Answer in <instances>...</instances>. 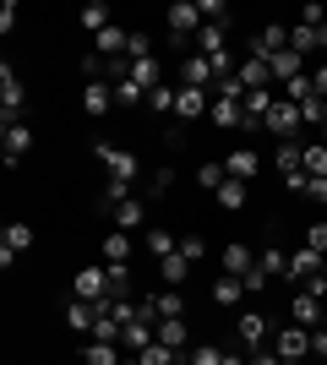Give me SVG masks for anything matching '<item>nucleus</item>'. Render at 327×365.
Returning <instances> with one entry per match:
<instances>
[{
	"mask_svg": "<svg viewBox=\"0 0 327 365\" xmlns=\"http://www.w3.org/2000/svg\"><path fill=\"white\" fill-rule=\"evenodd\" d=\"M22 109H28V88H22V76H16L11 66H0V115H6V125L22 120Z\"/></svg>",
	"mask_w": 327,
	"mask_h": 365,
	"instance_id": "f257e3e1",
	"label": "nucleus"
},
{
	"mask_svg": "<svg viewBox=\"0 0 327 365\" xmlns=\"http://www.w3.org/2000/svg\"><path fill=\"white\" fill-rule=\"evenodd\" d=\"M164 22H170L175 44H186V38H197V28H202V11H197V0H175L170 11H164Z\"/></svg>",
	"mask_w": 327,
	"mask_h": 365,
	"instance_id": "f03ea898",
	"label": "nucleus"
},
{
	"mask_svg": "<svg viewBox=\"0 0 327 365\" xmlns=\"http://www.w3.org/2000/svg\"><path fill=\"white\" fill-rule=\"evenodd\" d=\"M71 300H88V305L109 300V267H82L77 284H71Z\"/></svg>",
	"mask_w": 327,
	"mask_h": 365,
	"instance_id": "7ed1b4c3",
	"label": "nucleus"
},
{
	"mask_svg": "<svg viewBox=\"0 0 327 365\" xmlns=\"http://www.w3.org/2000/svg\"><path fill=\"white\" fill-rule=\"evenodd\" d=\"M300 104H289V98H279V104L267 109V131H273V137L279 142H295V131H300Z\"/></svg>",
	"mask_w": 327,
	"mask_h": 365,
	"instance_id": "20e7f679",
	"label": "nucleus"
},
{
	"mask_svg": "<svg viewBox=\"0 0 327 365\" xmlns=\"http://www.w3.org/2000/svg\"><path fill=\"white\" fill-rule=\"evenodd\" d=\"M93 153H98V158H104V169H109V180H125V185H131V180H137V158H131V153H120V148H109V142H93Z\"/></svg>",
	"mask_w": 327,
	"mask_h": 365,
	"instance_id": "39448f33",
	"label": "nucleus"
},
{
	"mask_svg": "<svg viewBox=\"0 0 327 365\" xmlns=\"http://www.w3.org/2000/svg\"><path fill=\"white\" fill-rule=\"evenodd\" d=\"M175 115H180V120L213 115V93H207V88H186V82H180V93H175Z\"/></svg>",
	"mask_w": 327,
	"mask_h": 365,
	"instance_id": "423d86ee",
	"label": "nucleus"
},
{
	"mask_svg": "<svg viewBox=\"0 0 327 365\" xmlns=\"http://www.w3.org/2000/svg\"><path fill=\"white\" fill-rule=\"evenodd\" d=\"M229 22H202V28H197V55H207V61H213V55H229Z\"/></svg>",
	"mask_w": 327,
	"mask_h": 365,
	"instance_id": "0eeeda50",
	"label": "nucleus"
},
{
	"mask_svg": "<svg viewBox=\"0 0 327 365\" xmlns=\"http://www.w3.org/2000/svg\"><path fill=\"white\" fill-rule=\"evenodd\" d=\"M125 49H131V33H125L120 22H109V28L98 33V49H93V55H104V61H125Z\"/></svg>",
	"mask_w": 327,
	"mask_h": 365,
	"instance_id": "6e6552de",
	"label": "nucleus"
},
{
	"mask_svg": "<svg viewBox=\"0 0 327 365\" xmlns=\"http://www.w3.org/2000/svg\"><path fill=\"white\" fill-rule=\"evenodd\" d=\"M234 327H240V344H246V349H262V344H267V317H262V311H240Z\"/></svg>",
	"mask_w": 327,
	"mask_h": 365,
	"instance_id": "1a4fd4ad",
	"label": "nucleus"
},
{
	"mask_svg": "<svg viewBox=\"0 0 327 365\" xmlns=\"http://www.w3.org/2000/svg\"><path fill=\"white\" fill-rule=\"evenodd\" d=\"M279 354H284V360H306V354H311V327H300V322H295V327H284V333H279Z\"/></svg>",
	"mask_w": 327,
	"mask_h": 365,
	"instance_id": "9d476101",
	"label": "nucleus"
},
{
	"mask_svg": "<svg viewBox=\"0 0 327 365\" xmlns=\"http://www.w3.org/2000/svg\"><path fill=\"white\" fill-rule=\"evenodd\" d=\"M256 169H262V158H256V153H251V148H234L229 164H224V175H229V180H240V185H251V180H256Z\"/></svg>",
	"mask_w": 327,
	"mask_h": 365,
	"instance_id": "9b49d317",
	"label": "nucleus"
},
{
	"mask_svg": "<svg viewBox=\"0 0 327 365\" xmlns=\"http://www.w3.org/2000/svg\"><path fill=\"white\" fill-rule=\"evenodd\" d=\"M28 245H33V229L28 224H6V235H0V262L11 267V257H22Z\"/></svg>",
	"mask_w": 327,
	"mask_h": 365,
	"instance_id": "f8f14e48",
	"label": "nucleus"
},
{
	"mask_svg": "<svg viewBox=\"0 0 327 365\" xmlns=\"http://www.w3.org/2000/svg\"><path fill=\"white\" fill-rule=\"evenodd\" d=\"M218 262H224V273H229V278H246L251 267H256L251 245H240V240H229V245H224V257H218Z\"/></svg>",
	"mask_w": 327,
	"mask_h": 365,
	"instance_id": "ddd939ff",
	"label": "nucleus"
},
{
	"mask_svg": "<svg viewBox=\"0 0 327 365\" xmlns=\"http://www.w3.org/2000/svg\"><path fill=\"white\" fill-rule=\"evenodd\" d=\"M322 305H327V300H316L311 289H300V294H295V305H289V317H295L300 327H322Z\"/></svg>",
	"mask_w": 327,
	"mask_h": 365,
	"instance_id": "4468645a",
	"label": "nucleus"
},
{
	"mask_svg": "<svg viewBox=\"0 0 327 365\" xmlns=\"http://www.w3.org/2000/svg\"><path fill=\"white\" fill-rule=\"evenodd\" d=\"M82 109H88V115H109V109H115V88H109V82H88V88H82Z\"/></svg>",
	"mask_w": 327,
	"mask_h": 365,
	"instance_id": "2eb2a0df",
	"label": "nucleus"
},
{
	"mask_svg": "<svg viewBox=\"0 0 327 365\" xmlns=\"http://www.w3.org/2000/svg\"><path fill=\"white\" fill-rule=\"evenodd\" d=\"M234 76H240V88H246V93H256V88H267V82H273V66H267V61H256V55H246Z\"/></svg>",
	"mask_w": 327,
	"mask_h": 365,
	"instance_id": "dca6fc26",
	"label": "nucleus"
},
{
	"mask_svg": "<svg viewBox=\"0 0 327 365\" xmlns=\"http://www.w3.org/2000/svg\"><path fill=\"white\" fill-rule=\"evenodd\" d=\"M28 148H33V125L28 120H11V125H6V164L16 169V158H22Z\"/></svg>",
	"mask_w": 327,
	"mask_h": 365,
	"instance_id": "f3484780",
	"label": "nucleus"
},
{
	"mask_svg": "<svg viewBox=\"0 0 327 365\" xmlns=\"http://www.w3.org/2000/svg\"><path fill=\"white\" fill-rule=\"evenodd\" d=\"M267 66H273V82H295V76H306V55H295V49H279Z\"/></svg>",
	"mask_w": 327,
	"mask_h": 365,
	"instance_id": "a211bd4d",
	"label": "nucleus"
},
{
	"mask_svg": "<svg viewBox=\"0 0 327 365\" xmlns=\"http://www.w3.org/2000/svg\"><path fill=\"white\" fill-rule=\"evenodd\" d=\"M289 278H300V284H311V278H322V257H316L311 245L289 257Z\"/></svg>",
	"mask_w": 327,
	"mask_h": 365,
	"instance_id": "6ab92c4d",
	"label": "nucleus"
},
{
	"mask_svg": "<svg viewBox=\"0 0 327 365\" xmlns=\"http://www.w3.org/2000/svg\"><path fill=\"white\" fill-rule=\"evenodd\" d=\"M186 88H218V76H213V61L207 55H191L186 61V76H180Z\"/></svg>",
	"mask_w": 327,
	"mask_h": 365,
	"instance_id": "aec40b11",
	"label": "nucleus"
},
{
	"mask_svg": "<svg viewBox=\"0 0 327 365\" xmlns=\"http://www.w3.org/2000/svg\"><path fill=\"white\" fill-rule=\"evenodd\" d=\"M104 267H131V240H125V229L104 235Z\"/></svg>",
	"mask_w": 327,
	"mask_h": 365,
	"instance_id": "412c9836",
	"label": "nucleus"
},
{
	"mask_svg": "<svg viewBox=\"0 0 327 365\" xmlns=\"http://www.w3.org/2000/svg\"><path fill=\"white\" fill-rule=\"evenodd\" d=\"M207 120L224 125V131H229V125H246V104H234V98H213V115H207Z\"/></svg>",
	"mask_w": 327,
	"mask_h": 365,
	"instance_id": "4be33fe9",
	"label": "nucleus"
},
{
	"mask_svg": "<svg viewBox=\"0 0 327 365\" xmlns=\"http://www.w3.org/2000/svg\"><path fill=\"white\" fill-rule=\"evenodd\" d=\"M93 322H98V305H88V300H71V305H66V327L93 333Z\"/></svg>",
	"mask_w": 327,
	"mask_h": 365,
	"instance_id": "5701e85b",
	"label": "nucleus"
},
{
	"mask_svg": "<svg viewBox=\"0 0 327 365\" xmlns=\"http://www.w3.org/2000/svg\"><path fill=\"white\" fill-rule=\"evenodd\" d=\"M158 344H164V349H186V317H170V322H158Z\"/></svg>",
	"mask_w": 327,
	"mask_h": 365,
	"instance_id": "b1692460",
	"label": "nucleus"
},
{
	"mask_svg": "<svg viewBox=\"0 0 327 365\" xmlns=\"http://www.w3.org/2000/svg\"><path fill=\"white\" fill-rule=\"evenodd\" d=\"M186 273H191V262L180 257V251H170V257L158 262V278H164V284H170V289H175V284H186Z\"/></svg>",
	"mask_w": 327,
	"mask_h": 365,
	"instance_id": "393cba45",
	"label": "nucleus"
},
{
	"mask_svg": "<svg viewBox=\"0 0 327 365\" xmlns=\"http://www.w3.org/2000/svg\"><path fill=\"white\" fill-rule=\"evenodd\" d=\"M158 311V322H170V317H186V300H180V289H164V294H147Z\"/></svg>",
	"mask_w": 327,
	"mask_h": 365,
	"instance_id": "a878e982",
	"label": "nucleus"
},
{
	"mask_svg": "<svg viewBox=\"0 0 327 365\" xmlns=\"http://www.w3.org/2000/svg\"><path fill=\"white\" fill-rule=\"evenodd\" d=\"M77 22H82V28H88V33H93V38H98V33L109 28V6H104V0H88V6H82V16H77Z\"/></svg>",
	"mask_w": 327,
	"mask_h": 365,
	"instance_id": "bb28decb",
	"label": "nucleus"
},
{
	"mask_svg": "<svg viewBox=\"0 0 327 365\" xmlns=\"http://www.w3.org/2000/svg\"><path fill=\"white\" fill-rule=\"evenodd\" d=\"M284 98H289V104H311L316 98V76L306 71V76H295V82H284Z\"/></svg>",
	"mask_w": 327,
	"mask_h": 365,
	"instance_id": "cd10ccee",
	"label": "nucleus"
},
{
	"mask_svg": "<svg viewBox=\"0 0 327 365\" xmlns=\"http://www.w3.org/2000/svg\"><path fill=\"white\" fill-rule=\"evenodd\" d=\"M213 202L224 207V213H234V207H246V185H240V180H224V185L213 191Z\"/></svg>",
	"mask_w": 327,
	"mask_h": 365,
	"instance_id": "c85d7f7f",
	"label": "nucleus"
},
{
	"mask_svg": "<svg viewBox=\"0 0 327 365\" xmlns=\"http://www.w3.org/2000/svg\"><path fill=\"white\" fill-rule=\"evenodd\" d=\"M256 267H262V273H267V278H289V257H284L279 245H267L262 257H256Z\"/></svg>",
	"mask_w": 327,
	"mask_h": 365,
	"instance_id": "c756f323",
	"label": "nucleus"
},
{
	"mask_svg": "<svg viewBox=\"0 0 327 365\" xmlns=\"http://www.w3.org/2000/svg\"><path fill=\"white\" fill-rule=\"evenodd\" d=\"M213 300H218V305H240V300H246V284L224 273V278H218V284H213Z\"/></svg>",
	"mask_w": 327,
	"mask_h": 365,
	"instance_id": "7c9ffc66",
	"label": "nucleus"
},
{
	"mask_svg": "<svg viewBox=\"0 0 327 365\" xmlns=\"http://www.w3.org/2000/svg\"><path fill=\"white\" fill-rule=\"evenodd\" d=\"M120 202H131V185H125V180H104V191H98V207H104V213H115Z\"/></svg>",
	"mask_w": 327,
	"mask_h": 365,
	"instance_id": "2f4dec72",
	"label": "nucleus"
},
{
	"mask_svg": "<svg viewBox=\"0 0 327 365\" xmlns=\"http://www.w3.org/2000/svg\"><path fill=\"white\" fill-rule=\"evenodd\" d=\"M125 76H131V82H142V88L153 93V88H158V61H125Z\"/></svg>",
	"mask_w": 327,
	"mask_h": 365,
	"instance_id": "473e14b6",
	"label": "nucleus"
},
{
	"mask_svg": "<svg viewBox=\"0 0 327 365\" xmlns=\"http://www.w3.org/2000/svg\"><path fill=\"white\" fill-rule=\"evenodd\" d=\"M115 104H147V88L131 82V76H120V82H115Z\"/></svg>",
	"mask_w": 327,
	"mask_h": 365,
	"instance_id": "72a5a7b5",
	"label": "nucleus"
},
{
	"mask_svg": "<svg viewBox=\"0 0 327 365\" xmlns=\"http://www.w3.org/2000/svg\"><path fill=\"white\" fill-rule=\"evenodd\" d=\"M147 251H153V257L164 262V257H170V251H180V240H175L170 229H147Z\"/></svg>",
	"mask_w": 327,
	"mask_h": 365,
	"instance_id": "f704fd0d",
	"label": "nucleus"
},
{
	"mask_svg": "<svg viewBox=\"0 0 327 365\" xmlns=\"http://www.w3.org/2000/svg\"><path fill=\"white\" fill-rule=\"evenodd\" d=\"M109 218H115V229H137V224H142V202H137V197L120 202V207H115Z\"/></svg>",
	"mask_w": 327,
	"mask_h": 365,
	"instance_id": "c9c22d12",
	"label": "nucleus"
},
{
	"mask_svg": "<svg viewBox=\"0 0 327 365\" xmlns=\"http://www.w3.org/2000/svg\"><path fill=\"white\" fill-rule=\"evenodd\" d=\"M82 360H88V365H120V349H115V344H98V338H93Z\"/></svg>",
	"mask_w": 327,
	"mask_h": 365,
	"instance_id": "e433bc0d",
	"label": "nucleus"
},
{
	"mask_svg": "<svg viewBox=\"0 0 327 365\" xmlns=\"http://www.w3.org/2000/svg\"><path fill=\"white\" fill-rule=\"evenodd\" d=\"M186 360H191V365H229V354L218 349V344H197V349H191Z\"/></svg>",
	"mask_w": 327,
	"mask_h": 365,
	"instance_id": "4c0bfd02",
	"label": "nucleus"
},
{
	"mask_svg": "<svg viewBox=\"0 0 327 365\" xmlns=\"http://www.w3.org/2000/svg\"><path fill=\"white\" fill-rule=\"evenodd\" d=\"M229 180V175H224V164H213V158H207V164H197V185H207V191H218V185Z\"/></svg>",
	"mask_w": 327,
	"mask_h": 365,
	"instance_id": "58836bf2",
	"label": "nucleus"
},
{
	"mask_svg": "<svg viewBox=\"0 0 327 365\" xmlns=\"http://www.w3.org/2000/svg\"><path fill=\"white\" fill-rule=\"evenodd\" d=\"M322 175H327V148L311 142V148H306V180H322Z\"/></svg>",
	"mask_w": 327,
	"mask_h": 365,
	"instance_id": "ea45409f",
	"label": "nucleus"
},
{
	"mask_svg": "<svg viewBox=\"0 0 327 365\" xmlns=\"http://www.w3.org/2000/svg\"><path fill=\"white\" fill-rule=\"evenodd\" d=\"M180 257H186L191 267H197V262L207 257V240H202V235H180Z\"/></svg>",
	"mask_w": 327,
	"mask_h": 365,
	"instance_id": "a19ab883",
	"label": "nucleus"
},
{
	"mask_svg": "<svg viewBox=\"0 0 327 365\" xmlns=\"http://www.w3.org/2000/svg\"><path fill=\"white\" fill-rule=\"evenodd\" d=\"M175 93H180V88H170V82H158V88L147 93V109H158V115H164V109H175Z\"/></svg>",
	"mask_w": 327,
	"mask_h": 365,
	"instance_id": "79ce46f5",
	"label": "nucleus"
},
{
	"mask_svg": "<svg viewBox=\"0 0 327 365\" xmlns=\"http://www.w3.org/2000/svg\"><path fill=\"white\" fill-rule=\"evenodd\" d=\"M137 360H142V365H180V354H175V349H164V344H153V349H142Z\"/></svg>",
	"mask_w": 327,
	"mask_h": 365,
	"instance_id": "37998d69",
	"label": "nucleus"
},
{
	"mask_svg": "<svg viewBox=\"0 0 327 365\" xmlns=\"http://www.w3.org/2000/svg\"><path fill=\"white\" fill-rule=\"evenodd\" d=\"M300 120H306V125H327V98H311V104H300Z\"/></svg>",
	"mask_w": 327,
	"mask_h": 365,
	"instance_id": "c03bdc74",
	"label": "nucleus"
},
{
	"mask_svg": "<svg viewBox=\"0 0 327 365\" xmlns=\"http://www.w3.org/2000/svg\"><path fill=\"white\" fill-rule=\"evenodd\" d=\"M197 11H202V22H229V6H224V0H197Z\"/></svg>",
	"mask_w": 327,
	"mask_h": 365,
	"instance_id": "a18cd8bd",
	"label": "nucleus"
},
{
	"mask_svg": "<svg viewBox=\"0 0 327 365\" xmlns=\"http://www.w3.org/2000/svg\"><path fill=\"white\" fill-rule=\"evenodd\" d=\"M125 61H153V44H147V33H131V49H125Z\"/></svg>",
	"mask_w": 327,
	"mask_h": 365,
	"instance_id": "49530a36",
	"label": "nucleus"
},
{
	"mask_svg": "<svg viewBox=\"0 0 327 365\" xmlns=\"http://www.w3.org/2000/svg\"><path fill=\"white\" fill-rule=\"evenodd\" d=\"M306 245H311L316 257H327V224H311V229H306Z\"/></svg>",
	"mask_w": 327,
	"mask_h": 365,
	"instance_id": "de8ad7c7",
	"label": "nucleus"
},
{
	"mask_svg": "<svg viewBox=\"0 0 327 365\" xmlns=\"http://www.w3.org/2000/svg\"><path fill=\"white\" fill-rule=\"evenodd\" d=\"M170 185H175V169H153V191L147 197H170Z\"/></svg>",
	"mask_w": 327,
	"mask_h": 365,
	"instance_id": "09e8293b",
	"label": "nucleus"
},
{
	"mask_svg": "<svg viewBox=\"0 0 327 365\" xmlns=\"http://www.w3.org/2000/svg\"><path fill=\"white\" fill-rule=\"evenodd\" d=\"M240 284H246V294H262V289H267V284H273V278H267V273H262V267H251V273H246V278H240Z\"/></svg>",
	"mask_w": 327,
	"mask_h": 365,
	"instance_id": "8fccbe9b",
	"label": "nucleus"
},
{
	"mask_svg": "<svg viewBox=\"0 0 327 365\" xmlns=\"http://www.w3.org/2000/svg\"><path fill=\"white\" fill-rule=\"evenodd\" d=\"M16 28V0H6V6H0V33H11Z\"/></svg>",
	"mask_w": 327,
	"mask_h": 365,
	"instance_id": "3c124183",
	"label": "nucleus"
},
{
	"mask_svg": "<svg viewBox=\"0 0 327 365\" xmlns=\"http://www.w3.org/2000/svg\"><path fill=\"white\" fill-rule=\"evenodd\" d=\"M306 197H311V202H327V175H322V180H306Z\"/></svg>",
	"mask_w": 327,
	"mask_h": 365,
	"instance_id": "603ef678",
	"label": "nucleus"
},
{
	"mask_svg": "<svg viewBox=\"0 0 327 365\" xmlns=\"http://www.w3.org/2000/svg\"><path fill=\"white\" fill-rule=\"evenodd\" d=\"M311 349H316V354L327 360V327H311Z\"/></svg>",
	"mask_w": 327,
	"mask_h": 365,
	"instance_id": "864d4df0",
	"label": "nucleus"
},
{
	"mask_svg": "<svg viewBox=\"0 0 327 365\" xmlns=\"http://www.w3.org/2000/svg\"><path fill=\"white\" fill-rule=\"evenodd\" d=\"M316 98H327V66H316Z\"/></svg>",
	"mask_w": 327,
	"mask_h": 365,
	"instance_id": "5fc2aeb1",
	"label": "nucleus"
},
{
	"mask_svg": "<svg viewBox=\"0 0 327 365\" xmlns=\"http://www.w3.org/2000/svg\"><path fill=\"white\" fill-rule=\"evenodd\" d=\"M246 365H279V354H262V349H256V354H251Z\"/></svg>",
	"mask_w": 327,
	"mask_h": 365,
	"instance_id": "6e6d98bb",
	"label": "nucleus"
},
{
	"mask_svg": "<svg viewBox=\"0 0 327 365\" xmlns=\"http://www.w3.org/2000/svg\"><path fill=\"white\" fill-rule=\"evenodd\" d=\"M279 365H300V360H284V354H279Z\"/></svg>",
	"mask_w": 327,
	"mask_h": 365,
	"instance_id": "4d7b16f0",
	"label": "nucleus"
},
{
	"mask_svg": "<svg viewBox=\"0 0 327 365\" xmlns=\"http://www.w3.org/2000/svg\"><path fill=\"white\" fill-rule=\"evenodd\" d=\"M322 327H327V305H322Z\"/></svg>",
	"mask_w": 327,
	"mask_h": 365,
	"instance_id": "13d9d810",
	"label": "nucleus"
},
{
	"mask_svg": "<svg viewBox=\"0 0 327 365\" xmlns=\"http://www.w3.org/2000/svg\"><path fill=\"white\" fill-rule=\"evenodd\" d=\"M120 365H142V360H120Z\"/></svg>",
	"mask_w": 327,
	"mask_h": 365,
	"instance_id": "bf43d9fd",
	"label": "nucleus"
},
{
	"mask_svg": "<svg viewBox=\"0 0 327 365\" xmlns=\"http://www.w3.org/2000/svg\"><path fill=\"white\" fill-rule=\"evenodd\" d=\"M322 278H327V257H322Z\"/></svg>",
	"mask_w": 327,
	"mask_h": 365,
	"instance_id": "052dcab7",
	"label": "nucleus"
},
{
	"mask_svg": "<svg viewBox=\"0 0 327 365\" xmlns=\"http://www.w3.org/2000/svg\"><path fill=\"white\" fill-rule=\"evenodd\" d=\"M322 365H327V360H322Z\"/></svg>",
	"mask_w": 327,
	"mask_h": 365,
	"instance_id": "680f3d73",
	"label": "nucleus"
}]
</instances>
